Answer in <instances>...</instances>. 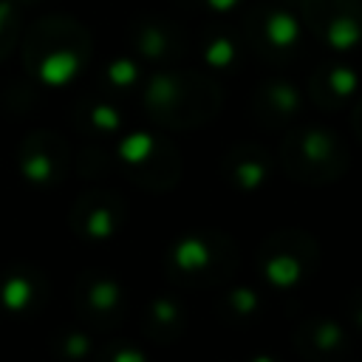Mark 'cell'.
<instances>
[{
	"instance_id": "3",
	"label": "cell",
	"mask_w": 362,
	"mask_h": 362,
	"mask_svg": "<svg viewBox=\"0 0 362 362\" xmlns=\"http://www.w3.org/2000/svg\"><path fill=\"white\" fill-rule=\"evenodd\" d=\"M280 161L286 175L300 184H331L345 175L348 150L334 133L308 127L283 139Z\"/></svg>"
},
{
	"instance_id": "12",
	"label": "cell",
	"mask_w": 362,
	"mask_h": 362,
	"mask_svg": "<svg viewBox=\"0 0 362 362\" xmlns=\"http://www.w3.org/2000/svg\"><path fill=\"white\" fill-rule=\"evenodd\" d=\"M139 328L150 342L170 345L187 331V308L175 294H156L139 314Z\"/></svg>"
},
{
	"instance_id": "4",
	"label": "cell",
	"mask_w": 362,
	"mask_h": 362,
	"mask_svg": "<svg viewBox=\"0 0 362 362\" xmlns=\"http://www.w3.org/2000/svg\"><path fill=\"white\" fill-rule=\"evenodd\" d=\"M147 110L167 127H198L218 110V93L212 85L192 76H164L147 90Z\"/></svg>"
},
{
	"instance_id": "1",
	"label": "cell",
	"mask_w": 362,
	"mask_h": 362,
	"mask_svg": "<svg viewBox=\"0 0 362 362\" xmlns=\"http://www.w3.org/2000/svg\"><path fill=\"white\" fill-rule=\"evenodd\" d=\"M240 266V249L223 229L201 226L178 235L164 252V277L178 288H221Z\"/></svg>"
},
{
	"instance_id": "19",
	"label": "cell",
	"mask_w": 362,
	"mask_h": 362,
	"mask_svg": "<svg viewBox=\"0 0 362 362\" xmlns=\"http://www.w3.org/2000/svg\"><path fill=\"white\" fill-rule=\"evenodd\" d=\"M246 362H283L280 356H272V354H255V356H249Z\"/></svg>"
},
{
	"instance_id": "8",
	"label": "cell",
	"mask_w": 362,
	"mask_h": 362,
	"mask_svg": "<svg viewBox=\"0 0 362 362\" xmlns=\"http://www.w3.org/2000/svg\"><path fill=\"white\" fill-rule=\"evenodd\" d=\"M51 297L48 274L34 263H11L0 272V311L14 320L37 317Z\"/></svg>"
},
{
	"instance_id": "16",
	"label": "cell",
	"mask_w": 362,
	"mask_h": 362,
	"mask_svg": "<svg viewBox=\"0 0 362 362\" xmlns=\"http://www.w3.org/2000/svg\"><path fill=\"white\" fill-rule=\"evenodd\" d=\"M76 127L93 136H116L122 127V116L107 102H85L76 107Z\"/></svg>"
},
{
	"instance_id": "10",
	"label": "cell",
	"mask_w": 362,
	"mask_h": 362,
	"mask_svg": "<svg viewBox=\"0 0 362 362\" xmlns=\"http://www.w3.org/2000/svg\"><path fill=\"white\" fill-rule=\"evenodd\" d=\"M291 339L303 362H342L351 351V339L345 328L325 314L300 320Z\"/></svg>"
},
{
	"instance_id": "5",
	"label": "cell",
	"mask_w": 362,
	"mask_h": 362,
	"mask_svg": "<svg viewBox=\"0 0 362 362\" xmlns=\"http://www.w3.org/2000/svg\"><path fill=\"white\" fill-rule=\"evenodd\" d=\"M119 164L124 175L147 189V192H167L181 181V156L178 150L158 136L133 133L119 144Z\"/></svg>"
},
{
	"instance_id": "17",
	"label": "cell",
	"mask_w": 362,
	"mask_h": 362,
	"mask_svg": "<svg viewBox=\"0 0 362 362\" xmlns=\"http://www.w3.org/2000/svg\"><path fill=\"white\" fill-rule=\"evenodd\" d=\"M90 362H150V359L136 342L116 337V339H107L105 345L93 348Z\"/></svg>"
},
{
	"instance_id": "6",
	"label": "cell",
	"mask_w": 362,
	"mask_h": 362,
	"mask_svg": "<svg viewBox=\"0 0 362 362\" xmlns=\"http://www.w3.org/2000/svg\"><path fill=\"white\" fill-rule=\"evenodd\" d=\"M71 303L79 322L90 331H113L127 317L124 286L102 269H88L76 277Z\"/></svg>"
},
{
	"instance_id": "9",
	"label": "cell",
	"mask_w": 362,
	"mask_h": 362,
	"mask_svg": "<svg viewBox=\"0 0 362 362\" xmlns=\"http://www.w3.org/2000/svg\"><path fill=\"white\" fill-rule=\"evenodd\" d=\"M71 167V150L65 139L51 130L31 133L20 144V173L34 187H57L65 181Z\"/></svg>"
},
{
	"instance_id": "11",
	"label": "cell",
	"mask_w": 362,
	"mask_h": 362,
	"mask_svg": "<svg viewBox=\"0 0 362 362\" xmlns=\"http://www.w3.org/2000/svg\"><path fill=\"white\" fill-rule=\"evenodd\" d=\"M221 175L229 187H235L240 192H255L272 175V156L263 147L249 144V141L235 144L221 158Z\"/></svg>"
},
{
	"instance_id": "18",
	"label": "cell",
	"mask_w": 362,
	"mask_h": 362,
	"mask_svg": "<svg viewBox=\"0 0 362 362\" xmlns=\"http://www.w3.org/2000/svg\"><path fill=\"white\" fill-rule=\"evenodd\" d=\"M113 167H116V164H113V161H110V156H107V153H102V150H85V153H82V158H79V164H76L79 175H82V178H90V181L110 175V170H113Z\"/></svg>"
},
{
	"instance_id": "15",
	"label": "cell",
	"mask_w": 362,
	"mask_h": 362,
	"mask_svg": "<svg viewBox=\"0 0 362 362\" xmlns=\"http://www.w3.org/2000/svg\"><path fill=\"white\" fill-rule=\"evenodd\" d=\"M51 356L57 362H90L93 356V337L85 328L65 325L51 337Z\"/></svg>"
},
{
	"instance_id": "2",
	"label": "cell",
	"mask_w": 362,
	"mask_h": 362,
	"mask_svg": "<svg viewBox=\"0 0 362 362\" xmlns=\"http://www.w3.org/2000/svg\"><path fill=\"white\" fill-rule=\"evenodd\" d=\"M255 266L266 286L277 291H291L317 274L320 243L305 229H277L257 246Z\"/></svg>"
},
{
	"instance_id": "7",
	"label": "cell",
	"mask_w": 362,
	"mask_h": 362,
	"mask_svg": "<svg viewBox=\"0 0 362 362\" xmlns=\"http://www.w3.org/2000/svg\"><path fill=\"white\" fill-rule=\"evenodd\" d=\"M127 221V204L119 192L107 187H93L82 192L68 209V226L76 238L88 243L113 240Z\"/></svg>"
},
{
	"instance_id": "13",
	"label": "cell",
	"mask_w": 362,
	"mask_h": 362,
	"mask_svg": "<svg viewBox=\"0 0 362 362\" xmlns=\"http://www.w3.org/2000/svg\"><path fill=\"white\" fill-rule=\"evenodd\" d=\"M263 308H266V303H263L260 291H255L252 286H232L223 294H218V300H215V314L223 322L238 325V328L255 325L263 317Z\"/></svg>"
},
{
	"instance_id": "14",
	"label": "cell",
	"mask_w": 362,
	"mask_h": 362,
	"mask_svg": "<svg viewBox=\"0 0 362 362\" xmlns=\"http://www.w3.org/2000/svg\"><path fill=\"white\" fill-rule=\"evenodd\" d=\"M297 107H300L297 90H291L288 85H269L255 102V116L263 124H280L288 122L297 113Z\"/></svg>"
}]
</instances>
